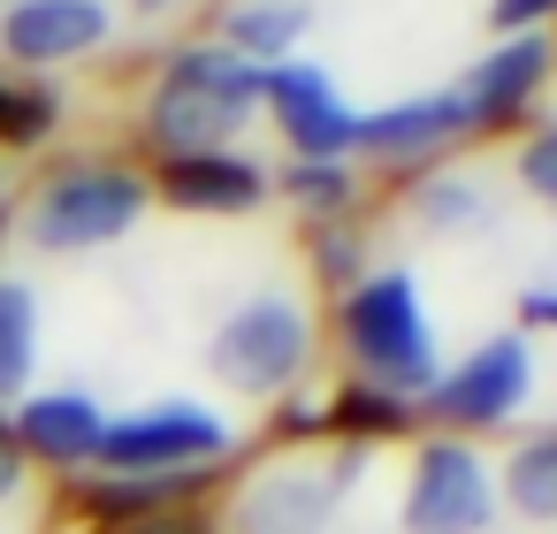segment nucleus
Wrapping results in <instances>:
<instances>
[{
	"label": "nucleus",
	"mask_w": 557,
	"mask_h": 534,
	"mask_svg": "<svg viewBox=\"0 0 557 534\" xmlns=\"http://www.w3.org/2000/svg\"><path fill=\"white\" fill-rule=\"evenodd\" d=\"M336 336H344L359 382L382 389V397H428V382L443 374L412 268H374V275H359V283L344 290V306H336Z\"/></svg>",
	"instance_id": "nucleus-1"
},
{
	"label": "nucleus",
	"mask_w": 557,
	"mask_h": 534,
	"mask_svg": "<svg viewBox=\"0 0 557 534\" xmlns=\"http://www.w3.org/2000/svg\"><path fill=\"white\" fill-rule=\"evenodd\" d=\"M260 115V70L237 62L222 39L214 47H184L169 54L153 100H146V131L169 161L184 153H230V138Z\"/></svg>",
	"instance_id": "nucleus-2"
},
{
	"label": "nucleus",
	"mask_w": 557,
	"mask_h": 534,
	"mask_svg": "<svg viewBox=\"0 0 557 534\" xmlns=\"http://www.w3.org/2000/svg\"><path fill=\"white\" fill-rule=\"evenodd\" d=\"M146 199H153V191H146L138 169L77 161V169H62V176L39 184V199H32V214H24V237H32L39 252H100V245H115V237L138 229Z\"/></svg>",
	"instance_id": "nucleus-3"
},
{
	"label": "nucleus",
	"mask_w": 557,
	"mask_h": 534,
	"mask_svg": "<svg viewBox=\"0 0 557 534\" xmlns=\"http://www.w3.org/2000/svg\"><path fill=\"white\" fill-rule=\"evenodd\" d=\"M313 359V321L290 290H252L214 336H207V374L237 397H275L306 374Z\"/></svg>",
	"instance_id": "nucleus-4"
},
{
	"label": "nucleus",
	"mask_w": 557,
	"mask_h": 534,
	"mask_svg": "<svg viewBox=\"0 0 557 534\" xmlns=\"http://www.w3.org/2000/svg\"><path fill=\"white\" fill-rule=\"evenodd\" d=\"M222 450H230V420L207 412V405H191V397H169V405H146V412L108 420L92 465L115 473V481H191Z\"/></svg>",
	"instance_id": "nucleus-5"
},
{
	"label": "nucleus",
	"mask_w": 557,
	"mask_h": 534,
	"mask_svg": "<svg viewBox=\"0 0 557 534\" xmlns=\"http://www.w3.org/2000/svg\"><path fill=\"white\" fill-rule=\"evenodd\" d=\"M496 473L473 443H420L405 481V534H488L496 526Z\"/></svg>",
	"instance_id": "nucleus-6"
},
{
	"label": "nucleus",
	"mask_w": 557,
	"mask_h": 534,
	"mask_svg": "<svg viewBox=\"0 0 557 534\" xmlns=\"http://www.w3.org/2000/svg\"><path fill=\"white\" fill-rule=\"evenodd\" d=\"M359 465H367V450L344 443L336 465H306V458H290V465L252 473V481L237 488V534H329L344 488L359 481Z\"/></svg>",
	"instance_id": "nucleus-7"
},
{
	"label": "nucleus",
	"mask_w": 557,
	"mask_h": 534,
	"mask_svg": "<svg viewBox=\"0 0 557 534\" xmlns=\"http://www.w3.org/2000/svg\"><path fill=\"white\" fill-rule=\"evenodd\" d=\"M260 108L290 138V161H344L359 146V108H344L336 77L313 62H275L260 70Z\"/></svg>",
	"instance_id": "nucleus-8"
},
{
	"label": "nucleus",
	"mask_w": 557,
	"mask_h": 534,
	"mask_svg": "<svg viewBox=\"0 0 557 534\" xmlns=\"http://www.w3.org/2000/svg\"><path fill=\"white\" fill-rule=\"evenodd\" d=\"M527 382H534L527 336H488V344H473L450 374L428 382V412H435L443 427H496V420H511V412L527 405Z\"/></svg>",
	"instance_id": "nucleus-9"
},
{
	"label": "nucleus",
	"mask_w": 557,
	"mask_h": 534,
	"mask_svg": "<svg viewBox=\"0 0 557 534\" xmlns=\"http://www.w3.org/2000/svg\"><path fill=\"white\" fill-rule=\"evenodd\" d=\"M115 16L100 0H16L0 16V47H9L24 70H54V62H77L92 47H108Z\"/></svg>",
	"instance_id": "nucleus-10"
},
{
	"label": "nucleus",
	"mask_w": 557,
	"mask_h": 534,
	"mask_svg": "<svg viewBox=\"0 0 557 534\" xmlns=\"http://www.w3.org/2000/svg\"><path fill=\"white\" fill-rule=\"evenodd\" d=\"M466 131H473V115H466V100H458V92H420V100L382 108V115H359V146H351V153L405 169V161L443 153V146H450V138H466Z\"/></svg>",
	"instance_id": "nucleus-11"
},
{
	"label": "nucleus",
	"mask_w": 557,
	"mask_h": 534,
	"mask_svg": "<svg viewBox=\"0 0 557 534\" xmlns=\"http://www.w3.org/2000/svg\"><path fill=\"white\" fill-rule=\"evenodd\" d=\"M549 39L542 32H527V39H496L473 70H466V85H458V100H466V115H473V131H488V123H511L542 85H549Z\"/></svg>",
	"instance_id": "nucleus-12"
},
{
	"label": "nucleus",
	"mask_w": 557,
	"mask_h": 534,
	"mask_svg": "<svg viewBox=\"0 0 557 534\" xmlns=\"http://www.w3.org/2000/svg\"><path fill=\"white\" fill-rule=\"evenodd\" d=\"M100 427H108V412H100L85 389H39V397L16 405V427H9V435H16L24 458H47V465H92Z\"/></svg>",
	"instance_id": "nucleus-13"
},
{
	"label": "nucleus",
	"mask_w": 557,
	"mask_h": 534,
	"mask_svg": "<svg viewBox=\"0 0 557 534\" xmlns=\"http://www.w3.org/2000/svg\"><path fill=\"white\" fill-rule=\"evenodd\" d=\"M161 199L184 214H252L268 199V169L245 153H184L161 161Z\"/></svg>",
	"instance_id": "nucleus-14"
},
{
	"label": "nucleus",
	"mask_w": 557,
	"mask_h": 534,
	"mask_svg": "<svg viewBox=\"0 0 557 534\" xmlns=\"http://www.w3.org/2000/svg\"><path fill=\"white\" fill-rule=\"evenodd\" d=\"M298 39H306V9H298V0H245V9H230V24H222V47L237 62H252V70L290 62Z\"/></svg>",
	"instance_id": "nucleus-15"
},
{
	"label": "nucleus",
	"mask_w": 557,
	"mask_h": 534,
	"mask_svg": "<svg viewBox=\"0 0 557 534\" xmlns=\"http://www.w3.org/2000/svg\"><path fill=\"white\" fill-rule=\"evenodd\" d=\"M496 504H511L534 526H557V435H534L504 458L496 473Z\"/></svg>",
	"instance_id": "nucleus-16"
},
{
	"label": "nucleus",
	"mask_w": 557,
	"mask_h": 534,
	"mask_svg": "<svg viewBox=\"0 0 557 534\" xmlns=\"http://www.w3.org/2000/svg\"><path fill=\"white\" fill-rule=\"evenodd\" d=\"M39 367V290L0 275V397H24Z\"/></svg>",
	"instance_id": "nucleus-17"
},
{
	"label": "nucleus",
	"mask_w": 557,
	"mask_h": 534,
	"mask_svg": "<svg viewBox=\"0 0 557 534\" xmlns=\"http://www.w3.org/2000/svg\"><path fill=\"white\" fill-rule=\"evenodd\" d=\"M412 214H420V229H435V237H473V229L496 222V207H488L481 184H466V176H428L420 199H412Z\"/></svg>",
	"instance_id": "nucleus-18"
},
{
	"label": "nucleus",
	"mask_w": 557,
	"mask_h": 534,
	"mask_svg": "<svg viewBox=\"0 0 557 534\" xmlns=\"http://www.w3.org/2000/svg\"><path fill=\"white\" fill-rule=\"evenodd\" d=\"M283 191H290L306 214H344V207H351V169H344V161H290V169H283Z\"/></svg>",
	"instance_id": "nucleus-19"
},
{
	"label": "nucleus",
	"mask_w": 557,
	"mask_h": 534,
	"mask_svg": "<svg viewBox=\"0 0 557 534\" xmlns=\"http://www.w3.org/2000/svg\"><path fill=\"white\" fill-rule=\"evenodd\" d=\"M336 427H344V443L359 450L374 427H405V397H382V389H367V382H351L344 397H336V412H329Z\"/></svg>",
	"instance_id": "nucleus-20"
},
{
	"label": "nucleus",
	"mask_w": 557,
	"mask_h": 534,
	"mask_svg": "<svg viewBox=\"0 0 557 534\" xmlns=\"http://www.w3.org/2000/svg\"><path fill=\"white\" fill-rule=\"evenodd\" d=\"M54 92H16V85H0V146H39L47 131H54Z\"/></svg>",
	"instance_id": "nucleus-21"
},
{
	"label": "nucleus",
	"mask_w": 557,
	"mask_h": 534,
	"mask_svg": "<svg viewBox=\"0 0 557 534\" xmlns=\"http://www.w3.org/2000/svg\"><path fill=\"white\" fill-rule=\"evenodd\" d=\"M519 184H527V199L557 207V123H549V131H534V138L519 146Z\"/></svg>",
	"instance_id": "nucleus-22"
},
{
	"label": "nucleus",
	"mask_w": 557,
	"mask_h": 534,
	"mask_svg": "<svg viewBox=\"0 0 557 534\" xmlns=\"http://www.w3.org/2000/svg\"><path fill=\"white\" fill-rule=\"evenodd\" d=\"M557 16V0H488V32L496 39H527L534 24H549Z\"/></svg>",
	"instance_id": "nucleus-23"
},
{
	"label": "nucleus",
	"mask_w": 557,
	"mask_h": 534,
	"mask_svg": "<svg viewBox=\"0 0 557 534\" xmlns=\"http://www.w3.org/2000/svg\"><path fill=\"white\" fill-rule=\"evenodd\" d=\"M313 268H321V283H351L359 275V237L351 229H321L313 237Z\"/></svg>",
	"instance_id": "nucleus-24"
},
{
	"label": "nucleus",
	"mask_w": 557,
	"mask_h": 534,
	"mask_svg": "<svg viewBox=\"0 0 557 534\" xmlns=\"http://www.w3.org/2000/svg\"><path fill=\"white\" fill-rule=\"evenodd\" d=\"M519 321L527 328H557V283H527L519 290Z\"/></svg>",
	"instance_id": "nucleus-25"
},
{
	"label": "nucleus",
	"mask_w": 557,
	"mask_h": 534,
	"mask_svg": "<svg viewBox=\"0 0 557 534\" xmlns=\"http://www.w3.org/2000/svg\"><path fill=\"white\" fill-rule=\"evenodd\" d=\"M24 488V450H16V435L9 427H0V504H9Z\"/></svg>",
	"instance_id": "nucleus-26"
},
{
	"label": "nucleus",
	"mask_w": 557,
	"mask_h": 534,
	"mask_svg": "<svg viewBox=\"0 0 557 534\" xmlns=\"http://www.w3.org/2000/svg\"><path fill=\"white\" fill-rule=\"evenodd\" d=\"M123 534H199V526H184V519H138V526H123Z\"/></svg>",
	"instance_id": "nucleus-27"
},
{
	"label": "nucleus",
	"mask_w": 557,
	"mask_h": 534,
	"mask_svg": "<svg viewBox=\"0 0 557 534\" xmlns=\"http://www.w3.org/2000/svg\"><path fill=\"white\" fill-rule=\"evenodd\" d=\"M138 9H169V0H138Z\"/></svg>",
	"instance_id": "nucleus-28"
},
{
	"label": "nucleus",
	"mask_w": 557,
	"mask_h": 534,
	"mask_svg": "<svg viewBox=\"0 0 557 534\" xmlns=\"http://www.w3.org/2000/svg\"><path fill=\"white\" fill-rule=\"evenodd\" d=\"M0 222H9V214H0Z\"/></svg>",
	"instance_id": "nucleus-29"
}]
</instances>
